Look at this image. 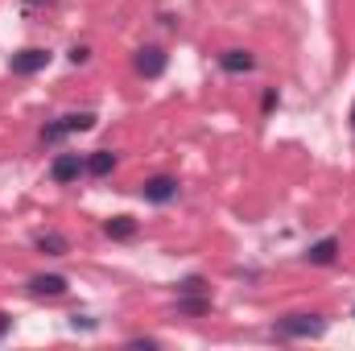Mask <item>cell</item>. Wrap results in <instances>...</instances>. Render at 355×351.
Masks as SVG:
<instances>
[{
  "mask_svg": "<svg viewBox=\"0 0 355 351\" xmlns=\"http://www.w3.org/2000/svg\"><path fill=\"white\" fill-rule=\"evenodd\" d=\"M327 331L322 314H289L277 323V339H318Z\"/></svg>",
  "mask_w": 355,
  "mask_h": 351,
  "instance_id": "1",
  "label": "cell"
},
{
  "mask_svg": "<svg viewBox=\"0 0 355 351\" xmlns=\"http://www.w3.org/2000/svg\"><path fill=\"white\" fill-rule=\"evenodd\" d=\"M87 128H95V116H91V112H71V116L46 124V128H42V141L50 145V141H62V137H71V132H87Z\"/></svg>",
  "mask_w": 355,
  "mask_h": 351,
  "instance_id": "2",
  "label": "cell"
},
{
  "mask_svg": "<svg viewBox=\"0 0 355 351\" xmlns=\"http://www.w3.org/2000/svg\"><path fill=\"white\" fill-rule=\"evenodd\" d=\"M46 67H50V50H42V46H29V50H21V54L8 58V71L12 75H37Z\"/></svg>",
  "mask_w": 355,
  "mask_h": 351,
  "instance_id": "3",
  "label": "cell"
},
{
  "mask_svg": "<svg viewBox=\"0 0 355 351\" xmlns=\"http://www.w3.org/2000/svg\"><path fill=\"white\" fill-rule=\"evenodd\" d=\"M174 194H178V178H170V174H157L149 182H141V198L145 203H170Z\"/></svg>",
  "mask_w": 355,
  "mask_h": 351,
  "instance_id": "4",
  "label": "cell"
},
{
  "mask_svg": "<svg viewBox=\"0 0 355 351\" xmlns=\"http://www.w3.org/2000/svg\"><path fill=\"white\" fill-rule=\"evenodd\" d=\"M33 298H62L67 293V277H58V273H42V277H29V285H25Z\"/></svg>",
  "mask_w": 355,
  "mask_h": 351,
  "instance_id": "5",
  "label": "cell"
},
{
  "mask_svg": "<svg viewBox=\"0 0 355 351\" xmlns=\"http://www.w3.org/2000/svg\"><path fill=\"white\" fill-rule=\"evenodd\" d=\"M83 170H87V162H83L79 153H58L54 166H50V178H54V182H75Z\"/></svg>",
  "mask_w": 355,
  "mask_h": 351,
  "instance_id": "6",
  "label": "cell"
},
{
  "mask_svg": "<svg viewBox=\"0 0 355 351\" xmlns=\"http://www.w3.org/2000/svg\"><path fill=\"white\" fill-rule=\"evenodd\" d=\"M137 71H141L145 79H157V75L166 71V54H162L157 46H145V50H137Z\"/></svg>",
  "mask_w": 355,
  "mask_h": 351,
  "instance_id": "7",
  "label": "cell"
},
{
  "mask_svg": "<svg viewBox=\"0 0 355 351\" xmlns=\"http://www.w3.org/2000/svg\"><path fill=\"white\" fill-rule=\"evenodd\" d=\"M219 67H223L227 75H248V71L257 67V58H252L248 50H227V54H219Z\"/></svg>",
  "mask_w": 355,
  "mask_h": 351,
  "instance_id": "8",
  "label": "cell"
},
{
  "mask_svg": "<svg viewBox=\"0 0 355 351\" xmlns=\"http://www.w3.org/2000/svg\"><path fill=\"white\" fill-rule=\"evenodd\" d=\"M335 257H339V240L335 236H327V240H318V244L306 248V261L310 264H335Z\"/></svg>",
  "mask_w": 355,
  "mask_h": 351,
  "instance_id": "9",
  "label": "cell"
},
{
  "mask_svg": "<svg viewBox=\"0 0 355 351\" xmlns=\"http://www.w3.org/2000/svg\"><path fill=\"white\" fill-rule=\"evenodd\" d=\"M103 232H107L112 240H132V236H137V219L116 215V219H107V223H103Z\"/></svg>",
  "mask_w": 355,
  "mask_h": 351,
  "instance_id": "10",
  "label": "cell"
},
{
  "mask_svg": "<svg viewBox=\"0 0 355 351\" xmlns=\"http://www.w3.org/2000/svg\"><path fill=\"white\" fill-rule=\"evenodd\" d=\"M112 166H116V153H112V149H95L87 157V174H95V178L112 174Z\"/></svg>",
  "mask_w": 355,
  "mask_h": 351,
  "instance_id": "11",
  "label": "cell"
},
{
  "mask_svg": "<svg viewBox=\"0 0 355 351\" xmlns=\"http://www.w3.org/2000/svg\"><path fill=\"white\" fill-rule=\"evenodd\" d=\"M37 252H46V257H62V252H67V240H62L58 232H42V236H37Z\"/></svg>",
  "mask_w": 355,
  "mask_h": 351,
  "instance_id": "12",
  "label": "cell"
},
{
  "mask_svg": "<svg viewBox=\"0 0 355 351\" xmlns=\"http://www.w3.org/2000/svg\"><path fill=\"white\" fill-rule=\"evenodd\" d=\"M178 298H207V281H202V277H186V281H178Z\"/></svg>",
  "mask_w": 355,
  "mask_h": 351,
  "instance_id": "13",
  "label": "cell"
},
{
  "mask_svg": "<svg viewBox=\"0 0 355 351\" xmlns=\"http://www.w3.org/2000/svg\"><path fill=\"white\" fill-rule=\"evenodd\" d=\"M178 310L182 314H207L211 310V298H178Z\"/></svg>",
  "mask_w": 355,
  "mask_h": 351,
  "instance_id": "14",
  "label": "cell"
},
{
  "mask_svg": "<svg viewBox=\"0 0 355 351\" xmlns=\"http://www.w3.org/2000/svg\"><path fill=\"white\" fill-rule=\"evenodd\" d=\"M71 62H75V67H79V62H87V50H83V46H75V50H71Z\"/></svg>",
  "mask_w": 355,
  "mask_h": 351,
  "instance_id": "15",
  "label": "cell"
},
{
  "mask_svg": "<svg viewBox=\"0 0 355 351\" xmlns=\"http://www.w3.org/2000/svg\"><path fill=\"white\" fill-rule=\"evenodd\" d=\"M8 335V314H0V339Z\"/></svg>",
  "mask_w": 355,
  "mask_h": 351,
  "instance_id": "16",
  "label": "cell"
},
{
  "mask_svg": "<svg viewBox=\"0 0 355 351\" xmlns=\"http://www.w3.org/2000/svg\"><path fill=\"white\" fill-rule=\"evenodd\" d=\"M352 128H355V108H352Z\"/></svg>",
  "mask_w": 355,
  "mask_h": 351,
  "instance_id": "17",
  "label": "cell"
},
{
  "mask_svg": "<svg viewBox=\"0 0 355 351\" xmlns=\"http://www.w3.org/2000/svg\"><path fill=\"white\" fill-rule=\"evenodd\" d=\"M33 4H37V0H33Z\"/></svg>",
  "mask_w": 355,
  "mask_h": 351,
  "instance_id": "18",
  "label": "cell"
}]
</instances>
